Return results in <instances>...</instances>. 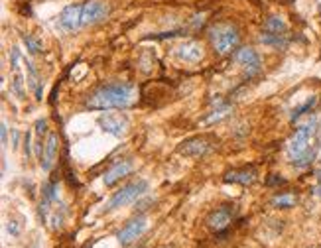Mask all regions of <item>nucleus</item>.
<instances>
[{
    "label": "nucleus",
    "instance_id": "obj_1",
    "mask_svg": "<svg viewBox=\"0 0 321 248\" xmlns=\"http://www.w3.org/2000/svg\"><path fill=\"white\" fill-rule=\"evenodd\" d=\"M136 98V89L128 83H113L97 89L87 98V109L109 111V109H128Z\"/></svg>",
    "mask_w": 321,
    "mask_h": 248
},
{
    "label": "nucleus",
    "instance_id": "obj_2",
    "mask_svg": "<svg viewBox=\"0 0 321 248\" xmlns=\"http://www.w3.org/2000/svg\"><path fill=\"white\" fill-rule=\"evenodd\" d=\"M315 126H317V120L309 118L305 124L298 126L296 132L292 134V138L288 140L286 154H288L290 162L296 164L298 168H305L313 162L315 150H311V138L315 134Z\"/></svg>",
    "mask_w": 321,
    "mask_h": 248
},
{
    "label": "nucleus",
    "instance_id": "obj_3",
    "mask_svg": "<svg viewBox=\"0 0 321 248\" xmlns=\"http://www.w3.org/2000/svg\"><path fill=\"white\" fill-rule=\"evenodd\" d=\"M211 41L219 56H227L239 43V32L229 24H219L211 30Z\"/></svg>",
    "mask_w": 321,
    "mask_h": 248
},
{
    "label": "nucleus",
    "instance_id": "obj_4",
    "mask_svg": "<svg viewBox=\"0 0 321 248\" xmlns=\"http://www.w3.org/2000/svg\"><path fill=\"white\" fill-rule=\"evenodd\" d=\"M146 191H148V183H146L144 179L130 181V183H126L120 191H117V193L111 197V201H109V205H106V209L113 211V209L124 207V205H128V203L136 201L138 197H142Z\"/></svg>",
    "mask_w": 321,
    "mask_h": 248
},
{
    "label": "nucleus",
    "instance_id": "obj_5",
    "mask_svg": "<svg viewBox=\"0 0 321 248\" xmlns=\"http://www.w3.org/2000/svg\"><path fill=\"white\" fill-rule=\"evenodd\" d=\"M109 12H111V6L102 2V0H89V2L83 4V26L104 20L109 16Z\"/></svg>",
    "mask_w": 321,
    "mask_h": 248
},
{
    "label": "nucleus",
    "instance_id": "obj_6",
    "mask_svg": "<svg viewBox=\"0 0 321 248\" xmlns=\"http://www.w3.org/2000/svg\"><path fill=\"white\" fill-rule=\"evenodd\" d=\"M60 24L65 32H77L83 28V4H69L60 14Z\"/></svg>",
    "mask_w": 321,
    "mask_h": 248
},
{
    "label": "nucleus",
    "instance_id": "obj_7",
    "mask_svg": "<svg viewBox=\"0 0 321 248\" xmlns=\"http://www.w3.org/2000/svg\"><path fill=\"white\" fill-rule=\"evenodd\" d=\"M146 227H148V221H146V217H138V219H132L130 223H126V227H124L122 230H119L117 238H119V242H120L122 246H128V244H132L134 240H138V238L144 234Z\"/></svg>",
    "mask_w": 321,
    "mask_h": 248
},
{
    "label": "nucleus",
    "instance_id": "obj_8",
    "mask_svg": "<svg viewBox=\"0 0 321 248\" xmlns=\"http://www.w3.org/2000/svg\"><path fill=\"white\" fill-rule=\"evenodd\" d=\"M235 61L246 71L248 77L260 71V57H258V54L254 52L252 47H241L239 52L235 54Z\"/></svg>",
    "mask_w": 321,
    "mask_h": 248
},
{
    "label": "nucleus",
    "instance_id": "obj_9",
    "mask_svg": "<svg viewBox=\"0 0 321 248\" xmlns=\"http://www.w3.org/2000/svg\"><path fill=\"white\" fill-rule=\"evenodd\" d=\"M99 126L104 132H109L113 136H119V138L128 132V120L124 116H117V114H102L99 118Z\"/></svg>",
    "mask_w": 321,
    "mask_h": 248
},
{
    "label": "nucleus",
    "instance_id": "obj_10",
    "mask_svg": "<svg viewBox=\"0 0 321 248\" xmlns=\"http://www.w3.org/2000/svg\"><path fill=\"white\" fill-rule=\"evenodd\" d=\"M233 215H235L233 209L227 207V205H223V207L215 209V211L207 217V227L211 230H215V232H221V230H225L233 223Z\"/></svg>",
    "mask_w": 321,
    "mask_h": 248
},
{
    "label": "nucleus",
    "instance_id": "obj_11",
    "mask_svg": "<svg viewBox=\"0 0 321 248\" xmlns=\"http://www.w3.org/2000/svg\"><path fill=\"white\" fill-rule=\"evenodd\" d=\"M209 148L211 146L207 144L205 138H191V140H185V142L180 144L178 152L181 156H187V158H201L209 152Z\"/></svg>",
    "mask_w": 321,
    "mask_h": 248
},
{
    "label": "nucleus",
    "instance_id": "obj_12",
    "mask_svg": "<svg viewBox=\"0 0 321 248\" xmlns=\"http://www.w3.org/2000/svg\"><path fill=\"white\" fill-rule=\"evenodd\" d=\"M56 156H58V136H56V134H49L47 140H45V144H43L41 156H40V160H41V168H43L45 172L51 170L53 162H56Z\"/></svg>",
    "mask_w": 321,
    "mask_h": 248
},
{
    "label": "nucleus",
    "instance_id": "obj_13",
    "mask_svg": "<svg viewBox=\"0 0 321 248\" xmlns=\"http://www.w3.org/2000/svg\"><path fill=\"white\" fill-rule=\"evenodd\" d=\"M178 57L187 63H197L203 57V47L197 41H185L183 45L178 47Z\"/></svg>",
    "mask_w": 321,
    "mask_h": 248
},
{
    "label": "nucleus",
    "instance_id": "obj_14",
    "mask_svg": "<svg viewBox=\"0 0 321 248\" xmlns=\"http://www.w3.org/2000/svg\"><path fill=\"white\" fill-rule=\"evenodd\" d=\"M134 170V166H132V162H128V160H124V162H119V164H115L109 172L104 173V183L106 185H115L117 181H120L122 177H126L130 172Z\"/></svg>",
    "mask_w": 321,
    "mask_h": 248
},
{
    "label": "nucleus",
    "instance_id": "obj_15",
    "mask_svg": "<svg viewBox=\"0 0 321 248\" xmlns=\"http://www.w3.org/2000/svg\"><path fill=\"white\" fill-rule=\"evenodd\" d=\"M225 181L229 183H241V185H250L256 181V172L252 168H241L225 173Z\"/></svg>",
    "mask_w": 321,
    "mask_h": 248
},
{
    "label": "nucleus",
    "instance_id": "obj_16",
    "mask_svg": "<svg viewBox=\"0 0 321 248\" xmlns=\"http://www.w3.org/2000/svg\"><path fill=\"white\" fill-rule=\"evenodd\" d=\"M266 34H274V36H284L286 34V22L280 16H270L264 22Z\"/></svg>",
    "mask_w": 321,
    "mask_h": 248
},
{
    "label": "nucleus",
    "instance_id": "obj_17",
    "mask_svg": "<svg viewBox=\"0 0 321 248\" xmlns=\"http://www.w3.org/2000/svg\"><path fill=\"white\" fill-rule=\"evenodd\" d=\"M296 195H292V193H280V195H276L274 199H272V205L276 207V209H290V207H294L296 205Z\"/></svg>",
    "mask_w": 321,
    "mask_h": 248
},
{
    "label": "nucleus",
    "instance_id": "obj_18",
    "mask_svg": "<svg viewBox=\"0 0 321 248\" xmlns=\"http://www.w3.org/2000/svg\"><path fill=\"white\" fill-rule=\"evenodd\" d=\"M229 114H231V107H221V109H217V111H213V114H209V116L205 118V124H213V122H217V120L229 116Z\"/></svg>",
    "mask_w": 321,
    "mask_h": 248
},
{
    "label": "nucleus",
    "instance_id": "obj_19",
    "mask_svg": "<svg viewBox=\"0 0 321 248\" xmlns=\"http://www.w3.org/2000/svg\"><path fill=\"white\" fill-rule=\"evenodd\" d=\"M22 39H24V45L28 47V52H30V54H40V49H41L40 39H36V38L30 36V34H26Z\"/></svg>",
    "mask_w": 321,
    "mask_h": 248
},
{
    "label": "nucleus",
    "instance_id": "obj_20",
    "mask_svg": "<svg viewBox=\"0 0 321 248\" xmlns=\"http://www.w3.org/2000/svg\"><path fill=\"white\" fill-rule=\"evenodd\" d=\"M315 103H317V98H315V96H311V98H309V101H307V103H303L301 107H298V109L294 111V114H292V118H294V120H296V118H300L301 114H305L307 111H311Z\"/></svg>",
    "mask_w": 321,
    "mask_h": 248
},
{
    "label": "nucleus",
    "instance_id": "obj_21",
    "mask_svg": "<svg viewBox=\"0 0 321 248\" xmlns=\"http://www.w3.org/2000/svg\"><path fill=\"white\" fill-rule=\"evenodd\" d=\"M20 52H18V47H12V52H10V67L14 73H20Z\"/></svg>",
    "mask_w": 321,
    "mask_h": 248
},
{
    "label": "nucleus",
    "instance_id": "obj_22",
    "mask_svg": "<svg viewBox=\"0 0 321 248\" xmlns=\"http://www.w3.org/2000/svg\"><path fill=\"white\" fill-rule=\"evenodd\" d=\"M12 87H14V93H16L20 98H24V81H22V75H20V73H14V83H12Z\"/></svg>",
    "mask_w": 321,
    "mask_h": 248
},
{
    "label": "nucleus",
    "instance_id": "obj_23",
    "mask_svg": "<svg viewBox=\"0 0 321 248\" xmlns=\"http://www.w3.org/2000/svg\"><path fill=\"white\" fill-rule=\"evenodd\" d=\"M47 132V120H43V118H40L38 122H36V134L41 138L43 134Z\"/></svg>",
    "mask_w": 321,
    "mask_h": 248
},
{
    "label": "nucleus",
    "instance_id": "obj_24",
    "mask_svg": "<svg viewBox=\"0 0 321 248\" xmlns=\"http://www.w3.org/2000/svg\"><path fill=\"white\" fill-rule=\"evenodd\" d=\"M278 183H286V179H284V177H272V179L268 181V185H278Z\"/></svg>",
    "mask_w": 321,
    "mask_h": 248
},
{
    "label": "nucleus",
    "instance_id": "obj_25",
    "mask_svg": "<svg viewBox=\"0 0 321 248\" xmlns=\"http://www.w3.org/2000/svg\"><path fill=\"white\" fill-rule=\"evenodd\" d=\"M6 136H8V128L6 124H2V144H6Z\"/></svg>",
    "mask_w": 321,
    "mask_h": 248
},
{
    "label": "nucleus",
    "instance_id": "obj_26",
    "mask_svg": "<svg viewBox=\"0 0 321 248\" xmlns=\"http://www.w3.org/2000/svg\"><path fill=\"white\" fill-rule=\"evenodd\" d=\"M26 156L30 158V134H26Z\"/></svg>",
    "mask_w": 321,
    "mask_h": 248
},
{
    "label": "nucleus",
    "instance_id": "obj_27",
    "mask_svg": "<svg viewBox=\"0 0 321 248\" xmlns=\"http://www.w3.org/2000/svg\"><path fill=\"white\" fill-rule=\"evenodd\" d=\"M315 195H317V197H321V183L315 187Z\"/></svg>",
    "mask_w": 321,
    "mask_h": 248
},
{
    "label": "nucleus",
    "instance_id": "obj_28",
    "mask_svg": "<svg viewBox=\"0 0 321 248\" xmlns=\"http://www.w3.org/2000/svg\"><path fill=\"white\" fill-rule=\"evenodd\" d=\"M317 179H319V183H321V170L317 172Z\"/></svg>",
    "mask_w": 321,
    "mask_h": 248
}]
</instances>
